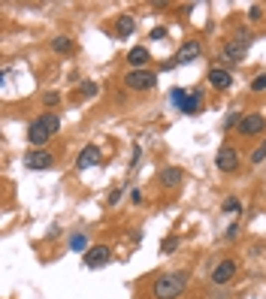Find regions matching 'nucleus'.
<instances>
[{
    "instance_id": "bb28decb",
    "label": "nucleus",
    "mask_w": 266,
    "mask_h": 299,
    "mask_svg": "<svg viewBox=\"0 0 266 299\" xmlns=\"http://www.w3.org/2000/svg\"><path fill=\"white\" fill-rule=\"evenodd\" d=\"M43 103H46V106H58V103H61V94H58V91H46Z\"/></svg>"
},
{
    "instance_id": "dca6fc26",
    "label": "nucleus",
    "mask_w": 266,
    "mask_h": 299,
    "mask_svg": "<svg viewBox=\"0 0 266 299\" xmlns=\"http://www.w3.org/2000/svg\"><path fill=\"white\" fill-rule=\"evenodd\" d=\"M133 30H136V21H133V15H118V21H115V33H118V40H124V36H133Z\"/></svg>"
},
{
    "instance_id": "0eeeda50",
    "label": "nucleus",
    "mask_w": 266,
    "mask_h": 299,
    "mask_svg": "<svg viewBox=\"0 0 266 299\" xmlns=\"http://www.w3.org/2000/svg\"><path fill=\"white\" fill-rule=\"evenodd\" d=\"M236 272H239L236 260H221V263L212 269V281H215L218 287H224V284H230V281L236 278Z\"/></svg>"
},
{
    "instance_id": "473e14b6",
    "label": "nucleus",
    "mask_w": 266,
    "mask_h": 299,
    "mask_svg": "<svg viewBox=\"0 0 266 299\" xmlns=\"http://www.w3.org/2000/svg\"><path fill=\"white\" fill-rule=\"evenodd\" d=\"M257 148H260V151H263V154H266V142H263V145H257Z\"/></svg>"
},
{
    "instance_id": "9b49d317",
    "label": "nucleus",
    "mask_w": 266,
    "mask_h": 299,
    "mask_svg": "<svg viewBox=\"0 0 266 299\" xmlns=\"http://www.w3.org/2000/svg\"><path fill=\"white\" fill-rule=\"evenodd\" d=\"M209 85L218 88V91H230V85H233L230 70H227V67H212L209 70Z\"/></svg>"
},
{
    "instance_id": "20e7f679",
    "label": "nucleus",
    "mask_w": 266,
    "mask_h": 299,
    "mask_svg": "<svg viewBox=\"0 0 266 299\" xmlns=\"http://www.w3.org/2000/svg\"><path fill=\"white\" fill-rule=\"evenodd\" d=\"M215 166H218L224 175L236 172V169H239V151H236L233 145H221V148H218V154H215Z\"/></svg>"
},
{
    "instance_id": "f03ea898",
    "label": "nucleus",
    "mask_w": 266,
    "mask_h": 299,
    "mask_svg": "<svg viewBox=\"0 0 266 299\" xmlns=\"http://www.w3.org/2000/svg\"><path fill=\"white\" fill-rule=\"evenodd\" d=\"M58 130H61V118L55 115V112H43L40 118H33V121H30V127H27V142L43 148V145L58 133Z\"/></svg>"
},
{
    "instance_id": "5701e85b",
    "label": "nucleus",
    "mask_w": 266,
    "mask_h": 299,
    "mask_svg": "<svg viewBox=\"0 0 266 299\" xmlns=\"http://www.w3.org/2000/svg\"><path fill=\"white\" fill-rule=\"evenodd\" d=\"M178 245H181V242H178V236H167V239L161 242V254H176V251H178Z\"/></svg>"
},
{
    "instance_id": "39448f33",
    "label": "nucleus",
    "mask_w": 266,
    "mask_h": 299,
    "mask_svg": "<svg viewBox=\"0 0 266 299\" xmlns=\"http://www.w3.org/2000/svg\"><path fill=\"white\" fill-rule=\"evenodd\" d=\"M24 166L33 169V172H43V169H52L55 166V154L46 151V148H36V151H27L24 154Z\"/></svg>"
},
{
    "instance_id": "f257e3e1",
    "label": "nucleus",
    "mask_w": 266,
    "mask_h": 299,
    "mask_svg": "<svg viewBox=\"0 0 266 299\" xmlns=\"http://www.w3.org/2000/svg\"><path fill=\"white\" fill-rule=\"evenodd\" d=\"M187 278H191V275H187L184 269L158 275L155 284H151V299H178L187 290Z\"/></svg>"
},
{
    "instance_id": "4468645a",
    "label": "nucleus",
    "mask_w": 266,
    "mask_h": 299,
    "mask_svg": "<svg viewBox=\"0 0 266 299\" xmlns=\"http://www.w3.org/2000/svg\"><path fill=\"white\" fill-rule=\"evenodd\" d=\"M181 178H184V172L178 166H164L161 169V184H164V188H178Z\"/></svg>"
},
{
    "instance_id": "393cba45",
    "label": "nucleus",
    "mask_w": 266,
    "mask_h": 299,
    "mask_svg": "<svg viewBox=\"0 0 266 299\" xmlns=\"http://www.w3.org/2000/svg\"><path fill=\"white\" fill-rule=\"evenodd\" d=\"M248 88H251L254 94H260V91H266V73H260V76H254Z\"/></svg>"
},
{
    "instance_id": "6ab92c4d",
    "label": "nucleus",
    "mask_w": 266,
    "mask_h": 299,
    "mask_svg": "<svg viewBox=\"0 0 266 299\" xmlns=\"http://www.w3.org/2000/svg\"><path fill=\"white\" fill-rule=\"evenodd\" d=\"M70 251H88V236L85 233H73L70 236Z\"/></svg>"
},
{
    "instance_id": "2f4dec72",
    "label": "nucleus",
    "mask_w": 266,
    "mask_h": 299,
    "mask_svg": "<svg viewBox=\"0 0 266 299\" xmlns=\"http://www.w3.org/2000/svg\"><path fill=\"white\" fill-rule=\"evenodd\" d=\"M178 12H181V15H191V12H194V3H184V6H178Z\"/></svg>"
},
{
    "instance_id": "7c9ffc66",
    "label": "nucleus",
    "mask_w": 266,
    "mask_h": 299,
    "mask_svg": "<svg viewBox=\"0 0 266 299\" xmlns=\"http://www.w3.org/2000/svg\"><path fill=\"white\" fill-rule=\"evenodd\" d=\"M130 203H133V206H142V191H139V188L130 191Z\"/></svg>"
},
{
    "instance_id": "412c9836",
    "label": "nucleus",
    "mask_w": 266,
    "mask_h": 299,
    "mask_svg": "<svg viewBox=\"0 0 266 299\" xmlns=\"http://www.w3.org/2000/svg\"><path fill=\"white\" fill-rule=\"evenodd\" d=\"M124 191H127V181H124V184H118L115 191H109V197H106V206H118V203H121V197H124Z\"/></svg>"
},
{
    "instance_id": "2eb2a0df",
    "label": "nucleus",
    "mask_w": 266,
    "mask_h": 299,
    "mask_svg": "<svg viewBox=\"0 0 266 299\" xmlns=\"http://www.w3.org/2000/svg\"><path fill=\"white\" fill-rule=\"evenodd\" d=\"M203 106V91H191V94H187V100H184V106H181V112H184V115H200V109Z\"/></svg>"
},
{
    "instance_id": "4be33fe9",
    "label": "nucleus",
    "mask_w": 266,
    "mask_h": 299,
    "mask_svg": "<svg viewBox=\"0 0 266 299\" xmlns=\"http://www.w3.org/2000/svg\"><path fill=\"white\" fill-rule=\"evenodd\" d=\"M184 100H187V91H184V88H173V91H170V103H173L176 109H181Z\"/></svg>"
},
{
    "instance_id": "c756f323",
    "label": "nucleus",
    "mask_w": 266,
    "mask_h": 299,
    "mask_svg": "<svg viewBox=\"0 0 266 299\" xmlns=\"http://www.w3.org/2000/svg\"><path fill=\"white\" fill-rule=\"evenodd\" d=\"M248 18H251V21H260V18H263V6H257V3H254V6L248 9Z\"/></svg>"
},
{
    "instance_id": "aec40b11",
    "label": "nucleus",
    "mask_w": 266,
    "mask_h": 299,
    "mask_svg": "<svg viewBox=\"0 0 266 299\" xmlns=\"http://www.w3.org/2000/svg\"><path fill=\"white\" fill-rule=\"evenodd\" d=\"M100 94V85L97 82H82V88H79V97L82 100H91V97H97Z\"/></svg>"
},
{
    "instance_id": "c85d7f7f",
    "label": "nucleus",
    "mask_w": 266,
    "mask_h": 299,
    "mask_svg": "<svg viewBox=\"0 0 266 299\" xmlns=\"http://www.w3.org/2000/svg\"><path fill=\"white\" fill-rule=\"evenodd\" d=\"M139 157H142V148H139V142H136V145H133V157H130V169L139 166Z\"/></svg>"
},
{
    "instance_id": "7ed1b4c3",
    "label": "nucleus",
    "mask_w": 266,
    "mask_h": 299,
    "mask_svg": "<svg viewBox=\"0 0 266 299\" xmlns=\"http://www.w3.org/2000/svg\"><path fill=\"white\" fill-rule=\"evenodd\" d=\"M124 85L130 91H151V88L158 85V76L151 70H130L127 76H124Z\"/></svg>"
},
{
    "instance_id": "6e6552de",
    "label": "nucleus",
    "mask_w": 266,
    "mask_h": 299,
    "mask_svg": "<svg viewBox=\"0 0 266 299\" xmlns=\"http://www.w3.org/2000/svg\"><path fill=\"white\" fill-rule=\"evenodd\" d=\"M266 130V118L260 115V112H248V115L242 118V124H239V133L242 136H257V133H263Z\"/></svg>"
},
{
    "instance_id": "ddd939ff",
    "label": "nucleus",
    "mask_w": 266,
    "mask_h": 299,
    "mask_svg": "<svg viewBox=\"0 0 266 299\" xmlns=\"http://www.w3.org/2000/svg\"><path fill=\"white\" fill-rule=\"evenodd\" d=\"M245 55H248V46H242L239 40H233V43L224 46V61H227V64H239Z\"/></svg>"
},
{
    "instance_id": "cd10ccee",
    "label": "nucleus",
    "mask_w": 266,
    "mask_h": 299,
    "mask_svg": "<svg viewBox=\"0 0 266 299\" xmlns=\"http://www.w3.org/2000/svg\"><path fill=\"white\" fill-rule=\"evenodd\" d=\"M224 239H227V242L239 239V224H230V227H227V233H224Z\"/></svg>"
},
{
    "instance_id": "1a4fd4ad",
    "label": "nucleus",
    "mask_w": 266,
    "mask_h": 299,
    "mask_svg": "<svg viewBox=\"0 0 266 299\" xmlns=\"http://www.w3.org/2000/svg\"><path fill=\"white\" fill-rule=\"evenodd\" d=\"M200 52H203V43H200V40H187V43H181V49L176 52V67H184V64L197 61Z\"/></svg>"
},
{
    "instance_id": "a211bd4d",
    "label": "nucleus",
    "mask_w": 266,
    "mask_h": 299,
    "mask_svg": "<svg viewBox=\"0 0 266 299\" xmlns=\"http://www.w3.org/2000/svg\"><path fill=\"white\" fill-rule=\"evenodd\" d=\"M221 209H224L227 215H242V200H239V197H227Z\"/></svg>"
},
{
    "instance_id": "f8f14e48",
    "label": "nucleus",
    "mask_w": 266,
    "mask_h": 299,
    "mask_svg": "<svg viewBox=\"0 0 266 299\" xmlns=\"http://www.w3.org/2000/svg\"><path fill=\"white\" fill-rule=\"evenodd\" d=\"M148 61H151V52H148L145 46H133V49L127 52V64H130V70H145Z\"/></svg>"
},
{
    "instance_id": "b1692460",
    "label": "nucleus",
    "mask_w": 266,
    "mask_h": 299,
    "mask_svg": "<svg viewBox=\"0 0 266 299\" xmlns=\"http://www.w3.org/2000/svg\"><path fill=\"white\" fill-rule=\"evenodd\" d=\"M242 118H245V115H239V109H233V112H230V115H227V118H224V130H230V127H236V124H242Z\"/></svg>"
},
{
    "instance_id": "9d476101",
    "label": "nucleus",
    "mask_w": 266,
    "mask_h": 299,
    "mask_svg": "<svg viewBox=\"0 0 266 299\" xmlns=\"http://www.w3.org/2000/svg\"><path fill=\"white\" fill-rule=\"evenodd\" d=\"M91 166H100V148L97 145H85L79 151V160H76V169H79V172H85Z\"/></svg>"
},
{
    "instance_id": "a878e982",
    "label": "nucleus",
    "mask_w": 266,
    "mask_h": 299,
    "mask_svg": "<svg viewBox=\"0 0 266 299\" xmlns=\"http://www.w3.org/2000/svg\"><path fill=\"white\" fill-rule=\"evenodd\" d=\"M148 40H155V43L167 40V27H151V33H148Z\"/></svg>"
},
{
    "instance_id": "423d86ee",
    "label": "nucleus",
    "mask_w": 266,
    "mask_h": 299,
    "mask_svg": "<svg viewBox=\"0 0 266 299\" xmlns=\"http://www.w3.org/2000/svg\"><path fill=\"white\" fill-rule=\"evenodd\" d=\"M112 260V248L109 245H94V248H88L85 251V257H82V263L88 266V269H100V266H106Z\"/></svg>"
},
{
    "instance_id": "f3484780",
    "label": "nucleus",
    "mask_w": 266,
    "mask_h": 299,
    "mask_svg": "<svg viewBox=\"0 0 266 299\" xmlns=\"http://www.w3.org/2000/svg\"><path fill=\"white\" fill-rule=\"evenodd\" d=\"M73 49H76V43L70 40V36H55L52 40V52H58V55H73Z\"/></svg>"
}]
</instances>
